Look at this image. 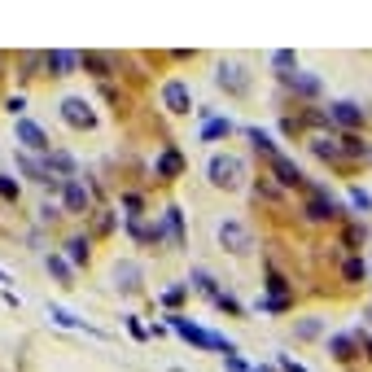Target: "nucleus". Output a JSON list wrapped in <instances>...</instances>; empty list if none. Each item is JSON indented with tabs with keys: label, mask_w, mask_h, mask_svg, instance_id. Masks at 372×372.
<instances>
[{
	"label": "nucleus",
	"mask_w": 372,
	"mask_h": 372,
	"mask_svg": "<svg viewBox=\"0 0 372 372\" xmlns=\"http://www.w3.org/2000/svg\"><path fill=\"white\" fill-rule=\"evenodd\" d=\"M241 175H245L241 158H228V153H219V158H210V179H215L219 188H237V184H241Z\"/></svg>",
	"instance_id": "obj_1"
},
{
	"label": "nucleus",
	"mask_w": 372,
	"mask_h": 372,
	"mask_svg": "<svg viewBox=\"0 0 372 372\" xmlns=\"http://www.w3.org/2000/svg\"><path fill=\"white\" fill-rule=\"evenodd\" d=\"M175 320V329L179 333H184V338L188 342H197V346H215V351H228V355H232V342H223V338H215V333H206V329H197V324H188L184 316H171Z\"/></svg>",
	"instance_id": "obj_2"
},
{
	"label": "nucleus",
	"mask_w": 372,
	"mask_h": 372,
	"mask_svg": "<svg viewBox=\"0 0 372 372\" xmlns=\"http://www.w3.org/2000/svg\"><path fill=\"white\" fill-rule=\"evenodd\" d=\"M18 140H22L31 153H49V149H53L49 136H44V127H35L31 118H18Z\"/></svg>",
	"instance_id": "obj_3"
},
{
	"label": "nucleus",
	"mask_w": 372,
	"mask_h": 372,
	"mask_svg": "<svg viewBox=\"0 0 372 372\" xmlns=\"http://www.w3.org/2000/svg\"><path fill=\"white\" fill-rule=\"evenodd\" d=\"M62 118L70 127H92L97 118H92V110H88V101H79V97H66L62 101Z\"/></svg>",
	"instance_id": "obj_4"
},
{
	"label": "nucleus",
	"mask_w": 372,
	"mask_h": 372,
	"mask_svg": "<svg viewBox=\"0 0 372 372\" xmlns=\"http://www.w3.org/2000/svg\"><path fill=\"white\" fill-rule=\"evenodd\" d=\"M219 241L232 245V250H250V245H254V241H250V232H245V223H237V219L219 223Z\"/></svg>",
	"instance_id": "obj_5"
},
{
	"label": "nucleus",
	"mask_w": 372,
	"mask_h": 372,
	"mask_svg": "<svg viewBox=\"0 0 372 372\" xmlns=\"http://www.w3.org/2000/svg\"><path fill=\"white\" fill-rule=\"evenodd\" d=\"M162 101H166V110H171V114H184L188 105H193V101H188V88H184L179 79H171V83L162 88Z\"/></svg>",
	"instance_id": "obj_6"
},
{
	"label": "nucleus",
	"mask_w": 372,
	"mask_h": 372,
	"mask_svg": "<svg viewBox=\"0 0 372 372\" xmlns=\"http://www.w3.org/2000/svg\"><path fill=\"white\" fill-rule=\"evenodd\" d=\"M272 171L281 175V184H303V179H307V175L298 171V166H294L289 158H281V153H276V158H272Z\"/></svg>",
	"instance_id": "obj_7"
},
{
	"label": "nucleus",
	"mask_w": 372,
	"mask_h": 372,
	"mask_svg": "<svg viewBox=\"0 0 372 372\" xmlns=\"http://www.w3.org/2000/svg\"><path fill=\"white\" fill-rule=\"evenodd\" d=\"M333 118H338V123H346V127H359V123H364L359 105H351V101H338V105H333Z\"/></svg>",
	"instance_id": "obj_8"
},
{
	"label": "nucleus",
	"mask_w": 372,
	"mask_h": 372,
	"mask_svg": "<svg viewBox=\"0 0 372 372\" xmlns=\"http://www.w3.org/2000/svg\"><path fill=\"white\" fill-rule=\"evenodd\" d=\"M66 206H70V210H83V206H88V188H83L79 179H66Z\"/></svg>",
	"instance_id": "obj_9"
},
{
	"label": "nucleus",
	"mask_w": 372,
	"mask_h": 372,
	"mask_svg": "<svg viewBox=\"0 0 372 372\" xmlns=\"http://www.w3.org/2000/svg\"><path fill=\"white\" fill-rule=\"evenodd\" d=\"M307 215H311V219H329V215H338V206H333L329 197H316V201L307 206Z\"/></svg>",
	"instance_id": "obj_10"
},
{
	"label": "nucleus",
	"mask_w": 372,
	"mask_h": 372,
	"mask_svg": "<svg viewBox=\"0 0 372 372\" xmlns=\"http://www.w3.org/2000/svg\"><path fill=\"white\" fill-rule=\"evenodd\" d=\"M228 131H232V123H228V118H210L206 127H201V140H215V136H228Z\"/></svg>",
	"instance_id": "obj_11"
},
{
	"label": "nucleus",
	"mask_w": 372,
	"mask_h": 372,
	"mask_svg": "<svg viewBox=\"0 0 372 372\" xmlns=\"http://www.w3.org/2000/svg\"><path fill=\"white\" fill-rule=\"evenodd\" d=\"M44 62H49V70H57V75H66V70L75 66V53H49Z\"/></svg>",
	"instance_id": "obj_12"
},
{
	"label": "nucleus",
	"mask_w": 372,
	"mask_h": 372,
	"mask_svg": "<svg viewBox=\"0 0 372 372\" xmlns=\"http://www.w3.org/2000/svg\"><path fill=\"white\" fill-rule=\"evenodd\" d=\"M179 166H184V162H179V153H175V149H166V153H162V162H158V171H162V175H179Z\"/></svg>",
	"instance_id": "obj_13"
},
{
	"label": "nucleus",
	"mask_w": 372,
	"mask_h": 372,
	"mask_svg": "<svg viewBox=\"0 0 372 372\" xmlns=\"http://www.w3.org/2000/svg\"><path fill=\"white\" fill-rule=\"evenodd\" d=\"M289 83H294L298 92H307V97H316V92H320V79H311V75H294Z\"/></svg>",
	"instance_id": "obj_14"
},
{
	"label": "nucleus",
	"mask_w": 372,
	"mask_h": 372,
	"mask_svg": "<svg viewBox=\"0 0 372 372\" xmlns=\"http://www.w3.org/2000/svg\"><path fill=\"white\" fill-rule=\"evenodd\" d=\"M66 250H70V259H75V263H83V259H88V241H83V237H70V241H66Z\"/></svg>",
	"instance_id": "obj_15"
},
{
	"label": "nucleus",
	"mask_w": 372,
	"mask_h": 372,
	"mask_svg": "<svg viewBox=\"0 0 372 372\" xmlns=\"http://www.w3.org/2000/svg\"><path fill=\"white\" fill-rule=\"evenodd\" d=\"M49 316H53L57 324H66V329H83V320H79V316H70V311H62V307H53Z\"/></svg>",
	"instance_id": "obj_16"
},
{
	"label": "nucleus",
	"mask_w": 372,
	"mask_h": 372,
	"mask_svg": "<svg viewBox=\"0 0 372 372\" xmlns=\"http://www.w3.org/2000/svg\"><path fill=\"white\" fill-rule=\"evenodd\" d=\"M49 166H57V171H75V158H70V153H53Z\"/></svg>",
	"instance_id": "obj_17"
},
{
	"label": "nucleus",
	"mask_w": 372,
	"mask_h": 372,
	"mask_svg": "<svg viewBox=\"0 0 372 372\" xmlns=\"http://www.w3.org/2000/svg\"><path fill=\"white\" fill-rule=\"evenodd\" d=\"M49 272H53V276H62V281H66V276H70V267H66V263H62V259H57V254H49Z\"/></svg>",
	"instance_id": "obj_18"
},
{
	"label": "nucleus",
	"mask_w": 372,
	"mask_h": 372,
	"mask_svg": "<svg viewBox=\"0 0 372 372\" xmlns=\"http://www.w3.org/2000/svg\"><path fill=\"white\" fill-rule=\"evenodd\" d=\"M136 276H140V272L131 267V263H127V267H118V281H127V289H136V285H131V281H136Z\"/></svg>",
	"instance_id": "obj_19"
},
{
	"label": "nucleus",
	"mask_w": 372,
	"mask_h": 372,
	"mask_svg": "<svg viewBox=\"0 0 372 372\" xmlns=\"http://www.w3.org/2000/svg\"><path fill=\"white\" fill-rule=\"evenodd\" d=\"M333 351H338L342 359H351V338H333Z\"/></svg>",
	"instance_id": "obj_20"
},
{
	"label": "nucleus",
	"mask_w": 372,
	"mask_h": 372,
	"mask_svg": "<svg viewBox=\"0 0 372 372\" xmlns=\"http://www.w3.org/2000/svg\"><path fill=\"white\" fill-rule=\"evenodd\" d=\"M0 193H5V197H18V184H14V179H5V175H0Z\"/></svg>",
	"instance_id": "obj_21"
},
{
	"label": "nucleus",
	"mask_w": 372,
	"mask_h": 372,
	"mask_svg": "<svg viewBox=\"0 0 372 372\" xmlns=\"http://www.w3.org/2000/svg\"><path fill=\"white\" fill-rule=\"evenodd\" d=\"M281 364H285V372H307L303 364H294V359H281Z\"/></svg>",
	"instance_id": "obj_22"
}]
</instances>
